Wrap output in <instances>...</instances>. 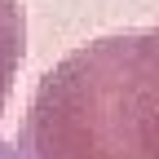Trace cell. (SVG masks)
<instances>
[{
    "label": "cell",
    "instance_id": "1",
    "mask_svg": "<svg viewBox=\"0 0 159 159\" xmlns=\"http://www.w3.org/2000/svg\"><path fill=\"white\" fill-rule=\"evenodd\" d=\"M22 159H159V27L97 35L40 75Z\"/></svg>",
    "mask_w": 159,
    "mask_h": 159
},
{
    "label": "cell",
    "instance_id": "2",
    "mask_svg": "<svg viewBox=\"0 0 159 159\" xmlns=\"http://www.w3.org/2000/svg\"><path fill=\"white\" fill-rule=\"evenodd\" d=\"M22 57H27V9L22 0H0V124H5V106L22 71Z\"/></svg>",
    "mask_w": 159,
    "mask_h": 159
},
{
    "label": "cell",
    "instance_id": "3",
    "mask_svg": "<svg viewBox=\"0 0 159 159\" xmlns=\"http://www.w3.org/2000/svg\"><path fill=\"white\" fill-rule=\"evenodd\" d=\"M0 159H22V155L13 150V142H0Z\"/></svg>",
    "mask_w": 159,
    "mask_h": 159
}]
</instances>
